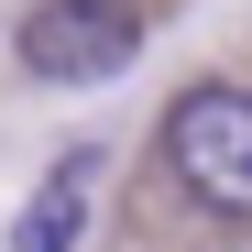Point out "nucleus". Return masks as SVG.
Listing matches in <instances>:
<instances>
[{"instance_id": "obj_1", "label": "nucleus", "mask_w": 252, "mask_h": 252, "mask_svg": "<svg viewBox=\"0 0 252 252\" xmlns=\"http://www.w3.org/2000/svg\"><path fill=\"white\" fill-rule=\"evenodd\" d=\"M164 164H176V187L197 208H220V220H252V88L230 77H208L164 110Z\"/></svg>"}, {"instance_id": "obj_2", "label": "nucleus", "mask_w": 252, "mask_h": 252, "mask_svg": "<svg viewBox=\"0 0 252 252\" xmlns=\"http://www.w3.org/2000/svg\"><path fill=\"white\" fill-rule=\"evenodd\" d=\"M132 44H143L132 0H33L22 11V77H44V88H110Z\"/></svg>"}, {"instance_id": "obj_3", "label": "nucleus", "mask_w": 252, "mask_h": 252, "mask_svg": "<svg viewBox=\"0 0 252 252\" xmlns=\"http://www.w3.org/2000/svg\"><path fill=\"white\" fill-rule=\"evenodd\" d=\"M77 230H88V154H77V164H55V176L22 197L11 252H77Z\"/></svg>"}]
</instances>
